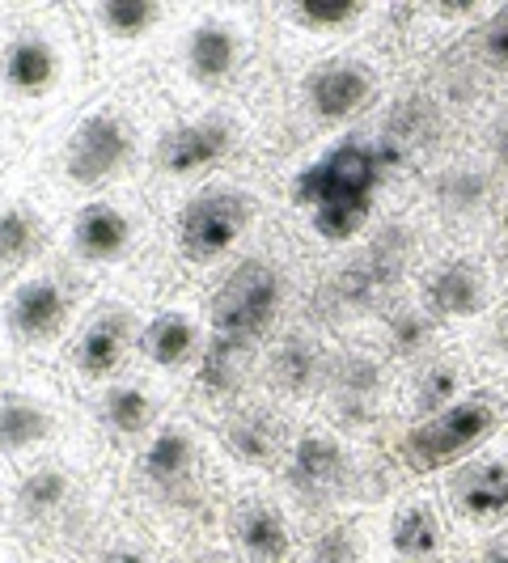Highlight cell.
<instances>
[{"instance_id": "obj_1", "label": "cell", "mask_w": 508, "mask_h": 563, "mask_svg": "<svg viewBox=\"0 0 508 563\" xmlns=\"http://www.w3.org/2000/svg\"><path fill=\"white\" fill-rule=\"evenodd\" d=\"M174 107L153 81L93 85L77 111L56 119L43 136L30 141V183L68 212L73 203L111 191H144L153 144Z\"/></svg>"}, {"instance_id": "obj_2", "label": "cell", "mask_w": 508, "mask_h": 563, "mask_svg": "<svg viewBox=\"0 0 508 563\" xmlns=\"http://www.w3.org/2000/svg\"><path fill=\"white\" fill-rule=\"evenodd\" d=\"M263 4H178V18L153 68V85L174 111H203L263 93L267 59Z\"/></svg>"}, {"instance_id": "obj_3", "label": "cell", "mask_w": 508, "mask_h": 563, "mask_svg": "<svg viewBox=\"0 0 508 563\" xmlns=\"http://www.w3.org/2000/svg\"><path fill=\"white\" fill-rule=\"evenodd\" d=\"M93 64L68 4H9L0 30V111L43 136L93 93Z\"/></svg>"}, {"instance_id": "obj_4", "label": "cell", "mask_w": 508, "mask_h": 563, "mask_svg": "<svg viewBox=\"0 0 508 563\" xmlns=\"http://www.w3.org/2000/svg\"><path fill=\"white\" fill-rule=\"evenodd\" d=\"M56 258L89 288H119L144 306L178 288L162 254V212L141 187L73 203L59 221Z\"/></svg>"}, {"instance_id": "obj_5", "label": "cell", "mask_w": 508, "mask_h": 563, "mask_svg": "<svg viewBox=\"0 0 508 563\" xmlns=\"http://www.w3.org/2000/svg\"><path fill=\"white\" fill-rule=\"evenodd\" d=\"M272 221V196L258 162L233 166L162 212V254L178 288H208L233 258L258 246Z\"/></svg>"}, {"instance_id": "obj_6", "label": "cell", "mask_w": 508, "mask_h": 563, "mask_svg": "<svg viewBox=\"0 0 508 563\" xmlns=\"http://www.w3.org/2000/svg\"><path fill=\"white\" fill-rule=\"evenodd\" d=\"M258 102L254 98H233L217 102L203 111H174L162 128V136L153 144V162L144 174V196L157 212H166L169 203L191 196L196 187L212 183L217 174L233 166L258 162Z\"/></svg>"}, {"instance_id": "obj_7", "label": "cell", "mask_w": 508, "mask_h": 563, "mask_svg": "<svg viewBox=\"0 0 508 563\" xmlns=\"http://www.w3.org/2000/svg\"><path fill=\"white\" fill-rule=\"evenodd\" d=\"M98 288L52 258L0 292V347L26 368H56Z\"/></svg>"}, {"instance_id": "obj_8", "label": "cell", "mask_w": 508, "mask_h": 563, "mask_svg": "<svg viewBox=\"0 0 508 563\" xmlns=\"http://www.w3.org/2000/svg\"><path fill=\"white\" fill-rule=\"evenodd\" d=\"M288 306H292V267L267 238L242 258H233L203 288L212 339H229L242 347H263L272 335H280L288 327Z\"/></svg>"}, {"instance_id": "obj_9", "label": "cell", "mask_w": 508, "mask_h": 563, "mask_svg": "<svg viewBox=\"0 0 508 563\" xmlns=\"http://www.w3.org/2000/svg\"><path fill=\"white\" fill-rule=\"evenodd\" d=\"M178 4L174 0H73L68 9L89 47L93 81H153V68L174 30Z\"/></svg>"}, {"instance_id": "obj_10", "label": "cell", "mask_w": 508, "mask_h": 563, "mask_svg": "<svg viewBox=\"0 0 508 563\" xmlns=\"http://www.w3.org/2000/svg\"><path fill=\"white\" fill-rule=\"evenodd\" d=\"M81 428V402L59 382L56 368H18L0 395V462L26 471L59 453Z\"/></svg>"}, {"instance_id": "obj_11", "label": "cell", "mask_w": 508, "mask_h": 563, "mask_svg": "<svg viewBox=\"0 0 508 563\" xmlns=\"http://www.w3.org/2000/svg\"><path fill=\"white\" fill-rule=\"evenodd\" d=\"M144 313H148V306L132 292H119V288L93 292L89 310L81 313V322H77V331H73L56 365L59 382L77 395V402L136 368Z\"/></svg>"}, {"instance_id": "obj_12", "label": "cell", "mask_w": 508, "mask_h": 563, "mask_svg": "<svg viewBox=\"0 0 508 563\" xmlns=\"http://www.w3.org/2000/svg\"><path fill=\"white\" fill-rule=\"evenodd\" d=\"M212 339L203 292L199 288H169L144 313L141 343H136V373H144L162 395L183 407V395L196 377L203 347Z\"/></svg>"}, {"instance_id": "obj_13", "label": "cell", "mask_w": 508, "mask_h": 563, "mask_svg": "<svg viewBox=\"0 0 508 563\" xmlns=\"http://www.w3.org/2000/svg\"><path fill=\"white\" fill-rule=\"evenodd\" d=\"M178 402L162 395L144 373H123L107 382L102 390L81 398V423L85 437L93 441V450L102 453V462L119 471L144 441L157 432V423L166 420Z\"/></svg>"}, {"instance_id": "obj_14", "label": "cell", "mask_w": 508, "mask_h": 563, "mask_svg": "<svg viewBox=\"0 0 508 563\" xmlns=\"http://www.w3.org/2000/svg\"><path fill=\"white\" fill-rule=\"evenodd\" d=\"M496 428H500V398L492 390H471L445 411L407 423L395 445V457L407 475L423 479V475L462 466V457L479 450Z\"/></svg>"}, {"instance_id": "obj_15", "label": "cell", "mask_w": 508, "mask_h": 563, "mask_svg": "<svg viewBox=\"0 0 508 563\" xmlns=\"http://www.w3.org/2000/svg\"><path fill=\"white\" fill-rule=\"evenodd\" d=\"M221 542L238 563H297V512L272 479H229Z\"/></svg>"}, {"instance_id": "obj_16", "label": "cell", "mask_w": 508, "mask_h": 563, "mask_svg": "<svg viewBox=\"0 0 508 563\" xmlns=\"http://www.w3.org/2000/svg\"><path fill=\"white\" fill-rule=\"evenodd\" d=\"M390 169L382 162V148L368 136H339L322 153L306 157L284 178V203L292 212H310L331 199H377Z\"/></svg>"}, {"instance_id": "obj_17", "label": "cell", "mask_w": 508, "mask_h": 563, "mask_svg": "<svg viewBox=\"0 0 508 563\" xmlns=\"http://www.w3.org/2000/svg\"><path fill=\"white\" fill-rule=\"evenodd\" d=\"M297 428L301 423L292 420L288 407L258 390L246 402H238L233 411H225L217 423H208L229 479H276L284 457L292 450Z\"/></svg>"}, {"instance_id": "obj_18", "label": "cell", "mask_w": 508, "mask_h": 563, "mask_svg": "<svg viewBox=\"0 0 508 563\" xmlns=\"http://www.w3.org/2000/svg\"><path fill=\"white\" fill-rule=\"evenodd\" d=\"M272 483L280 487V496L292 505V512L335 508L343 496L356 492V462L347 450V437L331 423H301L280 475Z\"/></svg>"}, {"instance_id": "obj_19", "label": "cell", "mask_w": 508, "mask_h": 563, "mask_svg": "<svg viewBox=\"0 0 508 563\" xmlns=\"http://www.w3.org/2000/svg\"><path fill=\"white\" fill-rule=\"evenodd\" d=\"M59 221L64 208L43 196L26 174L0 196V292L56 258Z\"/></svg>"}, {"instance_id": "obj_20", "label": "cell", "mask_w": 508, "mask_h": 563, "mask_svg": "<svg viewBox=\"0 0 508 563\" xmlns=\"http://www.w3.org/2000/svg\"><path fill=\"white\" fill-rule=\"evenodd\" d=\"M377 98V73L361 56H327L313 59L310 68L292 85L297 111L310 119L313 128H343L373 107Z\"/></svg>"}, {"instance_id": "obj_21", "label": "cell", "mask_w": 508, "mask_h": 563, "mask_svg": "<svg viewBox=\"0 0 508 563\" xmlns=\"http://www.w3.org/2000/svg\"><path fill=\"white\" fill-rule=\"evenodd\" d=\"M331 361L335 356L327 352L318 331L288 322L280 335H272L258 347V395L276 398L292 411L297 402L322 395Z\"/></svg>"}, {"instance_id": "obj_22", "label": "cell", "mask_w": 508, "mask_h": 563, "mask_svg": "<svg viewBox=\"0 0 508 563\" xmlns=\"http://www.w3.org/2000/svg\"><path fill=\"white\" fill-rule=\"evenodd\" d=\"M258 390V347H242L229 339H208L203 361H199L196 377L183 395V407L196 416L203 428L217 423L225 411Z\"/></svg>"}, {"instance_id": "obj_23", "label": "cell", "mask_w": 508, "mask_h": 563, "mask_svg": "<svg viewBox=\"0 0 508 563\" xmlns=\"http://www.w3.org/2000/svg\"><path fill=\"white\" fill-rule=\"evenodd\" d=\"M402 272V233L398 229H386L368 251H361L352 263H343L335 280V297L339 306L356 310V306H377L390 284L398 280Z\"/></svg>"}, {"instance_id": "obj_24", "label": "cell", "mask_w": 508, "mask_h": 563, "mask_svg": "<svg viewBox=\"0 0 508 563\" xmlns=\"http://www.w3.org/2000/svg\"><path fill=\"white\" fill-rule=\"evenodd\" d=\"M267 38H331L343 30L361 26L368 18V4L361 0H288L267 4Z\"/></svg>"}, {"instance_id": "obj_25", "label": "cell", "mask_w": 508, "mask_h": 563, "mask_svg": "<svg viewBox=\"0 0 508 563\" xmlns=\"http://www.w3.org/2000/svg\"><path fill=\"white\" fill-rule=\"evenodd\" d=\"M322 395H331L339 428H361L373 416V402L382 395V361H373L365 352H347L331 361Z\"/></svg>"}, {"instance_id": "obj_26", "label": "cell", "mask_w": 508, "mask_h": 563, "mask_svg": "<svg viewBox=\"0 0 508 563\" xmlns=\"http://www.w3.org/2000/svg\"><path fill=\"white\" fill-rule=\"evenodd\" d=\"M445 496L471 521H500V517H508V462L479 457V462L453 466Z\"/></svg>"}, {"instance_id": "obj_27", "label": "cell", "mask_w": 508, "mask_h": 563, "mask_svg": "<svg viewBox=\"0 0 508 563\" xmlns=\"http://www.w3.org/2000/svg\"><path fill=\"white\" fill-rule=\"evenodd\" d=\"M386 542L398 563H437L445 551V521L432 500H402L390 512Z\"/></svg>"}, {"instance_id": "obj_28", "label": "cell", "mask_w": 508, "mask_h": 563, "mask_svg": "<svg viewBox=\"0 0 508 563\" xmlns=\"http://www.w3.org/2000/svg\"><path fill=\"white\" fill-rule=\"evenodd\" d=\"M420 306L432 322H453V318H471V313L483 310V276L453 258V263H441L432 267V276L423 280Z\"/></svg>"}, {"instance_id": "obj_29", "label": "cell", "mask_w": 508, "mask_h": 563, "mask_svg": "<svg viewBox=\"0 0 508 563\" xmlns=\"http://www.w3.org/2000/svg\"><path fill=\"white\" fill-rule=\"evenodd\" d=\"M373 212H377V199H331V203H318L297 217L313 242L335 251V246H352L356 238H365Z\"/></svg>"}, {"instance_id": "obj_30", "label": "cell", "mask_w": 508, "mask_h": 563, "mask_svg": "<svg viewBox=\"0 0 508 563\" xmlns=\"http://www.w3.org/2000/svg\"><path fill=\"white\" fill-rule=\"evenodd\" d=\"M81 563H169V551L157 542V534L144 526L141 517H132L123 508L119 521L93 542V551Z\"/></svg>"}, {"instance_id": "obj_31", "label": "cell", "mask_w": 508, "mask_h": 563, "mask_svg": "<svg viewBox=\"0 0 508 563\" xmlns=\"http://www.w3.org/2000/svg\"><path fill=\"white\" fill-rule=\"evenodd\" d=\"M365 530L356 521H343V517L313 521L310 534H301V542H297V563H365Z\"/></svg>"}, {"instance_id": "obj_32", "label": "cell", "mask_w": 508, "mask_h": 563, "mask_svg": "<svg viewBox=\"0 0 508 563\" xmlns=\"http://www.w3.org/2000/svg\"><path fill=\"white\" fill-rule=\"evenodd\" d=\"M462 398V373L445 361H428V365L416 373V382H411V416L416 420H428V416H437V411H445L450 402Z\"/></svg>"}, {"instance_id": "obj_33", "label": "cell", "mask_w": 508, "mask_h": 563, "mask_svg": "<svg viewBox=\"0 0 508 563\" xmlns=\"http://www.w3.org/2000/svg\"><path fill=\"white\" fill-rule=\"evenodd\" d=\"M437 322L423 313V306H398L386 313V347L398 361H420L432 343Z\"/></svg>"}, {"instance_id": "obj_34", "label": "cell", "mask_w": 508, "mask_h": 563, "mask_svg": "<svg viewBox=\"0 0 508 563\" xmlns=\"http://www.w3.org/2000/svg\"><path fill=\"white\" fill-rule=\"evenodd\" d=\"M26 157H30V132L18 119H9V114L0 111V196L22 178Z\"/></svg>"}, {"instance_id": "obj_35", "label": "cell", "mask_w": 508, "mask_h": 563, "mask_svg": "<svg viewBox=\"0 0 508 563\" xmlns=\"http://www.w3.org/2000/svg\"><path fill=\"white\" fill-rule=\"evenodd\" d=\"M479 34H483V56L492 59V64H500V68H508V9H496Z\"/></svg>"}, {"instance_id": "obj_36", "label": "cell", "mask_w": 508, "mask_h": 563, "mask_svg": "<svg viewBox=\"0 0 508 563\" xmlns=\"http://www.w3.org/2000/svg\"><path fill=\"white\" fill-rule=\"evenodd\" d=\"M169 563H238L229 555V547L221 538H212V542H196V547H187V551H174Z\"/></svg>"}, {"instance_id": "obj_37", "label": "cell", "mask_w": 508, "mask_h": 563, "mask_svg": "<svg viewBox=\"0 0 508 563\" xmlns=\"http://www.w3.org/2000/svg\"><path fill=\"white\" fill-rule=\"evenodd\" d=\"M479 191H483V183L471 178V174H457V178H445V183H441V199L453 203V208H471V203L479 199Z\"/></svg>"}, {"instance_id": "obj_38", "label": "cell", "mask_w": 508, "mask_h": 563, "mask_svg": "<svg viewBox=\"0 0 508 563\" xmlns=\"http://www.w3.org/2000/svg\"><path fill=\"white\" fill-rule=\"evenodd\" d=\"M13 479H18V471H9L0 462V547L9 542V530H13Z\"/></svg>"}, {"instance_id": "obj_39", "label": "cell", "mask_w": 508, "mask_h": 563, "mask_svg": "<svg viewBox=\"0 0 508 563\" xmlns=\"http://www.w3.org/2000/svg\"><path fill=\"white\" fill-rule=\"evenodd\" d=\"M483 563H508V534H496L483 547Z\"/></svg>"}, {"instance_id": "obj_40", "label": "cell", "mask_w": 508, "mask_h": 563, "mask_svg": "<svg viewBox=\"0 0 508 563\" xmlns=\"http://www.w3.org/2000/svg\"><path fill=\"white\" fill-rule=\"evenodd\" d=\"M18 361H13V356H9V352H4V347H0V395H4V390H9V382H13V377H18Z\"/></svg>"}, {"instance_id": "obj_41", "label": "cell", "mask_w": 508, "mask_h": 563, "mask_svg": "<svg viewBox=\"0 0 508 563\" xmlns=\"http://www.w3.org/2000/svg\"><path fill=\"white\" fill-rule=\"evenodd\" d=\"M0 563H30V560L13 547V542H4V547H0Z\"/></svg>"}, {"instance_id": "obj_42", "label": "cell", "mask_w": 508, "mask_h": 563, "mask_svg": "<svg viewBox=\"0 0 508 563\" xmlns=\"http://www.w3.org/2000/svg\"><path fill=\"white\" fill-rule=\"evenodd\" d=\"M496 153H500V162H508V119L500 123V132H496Z\"/></svg>"}, {"instance_id": "obj_43", "label": "cell", "mask_w": 508, "mask_h": 563, "mask_svg": "<svg viewBox=\"0 0 508 563\" xmlns=\"http://www.w3.org/2000/svg\"><path fill=\"white\" fill-rule=\"evenodd\" d=\"M13 4V0H9ZM9 4H0V30H4V18H9Z\"/></svg>"}, {"instance_id": "obj_44", "label": "cell", "mask_w": 508, "mask_h": 563, "mask_svg": "<svg viewBox=\"0 0 508 563\" xmlns=\"http://www.w3.org/2000/svg\"><path fill=\"white\" fill-rule=\"evenodd\" d=\"M30 563H38V560H30Z\"/></svg>"}]
</instances>
